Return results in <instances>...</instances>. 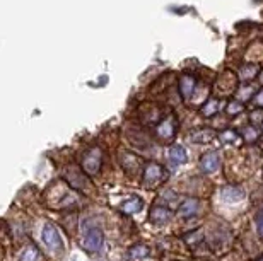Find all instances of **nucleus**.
Instances as JSON below:
<instances>
[{
	"label": "nucleus",
	"mask_w": 263,
	"mask_h": 261,
	"mask_svg": "<svg viewBox=\"0 0 263 261\" xmlns=\"http://www.w3.org/2000/svg\"><path fill=\"white\" fill-rule=\"evenodd\" d=\"M101 162H103V155H101L99 149H91L84 154L82 157V169L86 171L88 174H96L101 167Z\"/></svg>",
	"instance_id": "1"
},
{
	"label": "nucleus",
	"mask_w": 263,
	"mask_h": 261,
	"mask_svg": "<svg viewBox=\"0 0 263 261\" xmlns=\"http://www.w3.org/2000/svg\"><path fill=\"white\" fill-rule=\"evenodd\" d=\"M164 179H166V173H164V169L159 164H151L145 167L144 185L147 186V188H156V186H159Z\"/></svg>",
	"instance_id": "2"
},
{
	"label": "nucleus",
	"mask_w": 263,
	"mask_h": 261,
	"mask_svg": "<svg viewBox=\"0 0 263 261\" xmlns=\"http://www.w3.org/2000/svg\"><path fill=\"white\" fill-rule=\"evenodd\" d=\"M43 241H45L46 246L50 249H53V251H60V249L64 248L60 234H58L57 227H55L53 224L45 225V229H43Z\"/></svg>",
	"instance_id": "3"
},
{
	"label": "nucleus",
	"mask_w": 263,
	"mask_h": 261,
	"mask_svg": "<svg viewBox=\"0 0 263 261\" xmlns=\"http://www.w3.org/2000/svg\"><path fill=\"white\" fill-rule=\"evenodd\" d=\"M103 232L99 229H91L88 234H86V239H84V248L86 251L89 253H96L97 249L103 246Z\"/></svg>",
	"instance_id": "4"
},
{
	"label": "nucleus",
	"mask_w": 263,
	"mask_h": 261,
	"mask_svg": "<svg viewBox=\"0 0 263 261\" xmlns=\"http://www.w3.org/2000/svg\"><path fill=\"white\" fill-rule=\"evenodd\" d=\"M171 217H173L171 210L166 208V206H154V208L151 210V213H149V220L156 225L164 224V222H168Z\"/></svg>",
	"instance_id": "5"
},
{
	"label": "nucleus",
	"mask_w": 263,
	"mask_h": 261,
	"mask_svg": "<svg viewBox=\"0 0 263 261\" xmlns=\"http://www.w3.org/2000/svg\"><path fill=\"white\" fill-rule=\"evenodd\" d=\"M219 154L217 152H209V154H205L202 157V161H200V166H202V171L203 173H214L215 169L219 167Z\"/></svg>",
	"instance_id": "6"
},
{
	"label": "nucleus",
	"mask_w": 263,
	"mask_h": 261,
	"mask_svg": "<svg viewBox=\"0 0 263 261\" xmlns=\"http://www.w3.org/2000/svg\"><path fill=\"white\" fill-rule=\"evenodd\" d=\"M200 201L197 198H186L181 205H179V215L181 217H193L198 213Z\"/></svg>",
	"instance_id": "7"
},
{
	"label": "nucleus",
	"mask_w": 263,
	"mask_h": 261,
	"mask_svg": "<svg viewBox=\"0 0 263 261\" xmlns=\"http://www.w3.org/2000/svg\"><path fill=\"white\" fill-rule=\"evenodd\" d=\"M170 159L175 164H183L186 162V150L181 145H173L170 150Z\"/></svg>",
	"instance_id": "8"
},
{
	"label": "nucleus",
	"mask_w": 263,
	"mask_h": 261,
	"mask_svg": "<svg viewBox=\"0 0 263 261\" xmlns=\"http://www.w3.org/2000/svg\"><path fill=\"white\" fill-rule=\"evenodd\" d=\"M214 137H215V133L212 130H198V131H195L190 138L197 143H207V142H210Z\"/></svg>",
	"instance_id": "9"
},
{
	"label": "nucleus",
	"mask_w": 263,
	"mask_h": 261,
	"mask_svg": "<svg viewBox=\"0 0 263 261\" xmlns=\"http://www.w3.org/2000/svg\"><path fill=\"white\" fill-rule=\"evenodd\" d=\"M142 208V200L140 198H132V200H128V201H125L123 206H121V210H123V213H135V212H139V210Z\"/></svg>",
	"instance_id": "10"
},
{
	"label": "nucleus",
	"mask_w": 263,
	"mask_h": 261,
	"mask_svg": "<svg viewBox=\"0 0 263 261\" xmlns=\"http://www.w3.org/2000/svg\"><path fill=\"white\" fill-rule=\"evenodd\" d=\"M151 255V249H149L145 244H135V246L130 248V256L135 260H142V258H147V256Z\"/></svg>",
	"instance_id": "11"
},
{
	"label": "nucleus",
	"mask_w": 263,
	"mask_h": 261,
	"mask_svg": "<svg viewBox=\"0 0 263 261\" xmlns=\"http://www.w3.org/2000/svg\"><path fill=\"white\" fill-rule=\"evenodd\" d=\"M203 234H202V231H193V232H188L186 236L183 237V241L186 243V246L188 248H195L197 244H200L203 241Z\"/></svg>",
	"instance_id": "12"
},
{
	"label": "nucleus",
	"mask_w": 263,
	"mask_h": 261,
	"mask_svg": "<svg viewBox=\"0 0 263 261\" xmlns=\"http://www.w3.org/2000/svg\"><path fill=\"white\" fill-rule=\"evenodd\" d=\"M38 258H40V251L36 246H27L21 255V261H38Z\"/></svg>",
	"instance_id": "13"
},
{
	"label": "nucleus",
	"mask_w": 263,
	"mask_h": 261,
	"mask_svg": "<svg viewBox=\"0 0 263 261\" xmlns=\"http://www.w3.org/2000/svg\"><path fill=\"white\" fill-rule=\"evenodd\" d=\"M158 133L161 138H170L175 135V128H173V123L171 122H164L161 127L158 128Z\"/></svg>",
	"instance_id": "14"
},
{
	"label": "nucleus",
	"mask_w": 263,
	"mask_h": 261,
	"mask_svg": "<svg viewBox=\"0 0 263 261\" xmlns=\"http://www.w3.org/2000/svg\"><path fill=\"white\" fill-rule=\"evenodd\" d=\"M217 110H219V103H217V101H210V103L207 104L205 108H203V115L212 116Z\"/></svg>",
	"instance_id": "15"
},
{
	"label": "nucleus",
	"mask_w": 263,
	"mask_h": 261,
	"mask_svg": "<svg viewBox=\"0 0 263 261\" xmlns=\"http://www.w3.org/2000/svg\"><path fill=\"white\" fill-rule=\"evenodd\" d=\"M221 138L224 140V142H229V140H233V138H236V133L234 131H224V133L221 135Z\"/></svg>",
	"instance_id": "16"
},
{
	"label": "nucleus",
	"mask_w": 263,
	"mask_h": 261,
	"mask_svg": "<svg viewBox=\"0 0 263 261\" xmlns=\"http://www.w3.org/2000/svg\"><path fill=\"white\" fill-rule=\"evenodd\" d=\"M257 224H258V231H260V234H263V210H262L260 213H258Z\"/></svg>",
	"instance_id": "17"
},
{
	"label": "nucleus",
	"mask_w": 263,
	"mask_h": 261,
	"mask_svg": "<svg viewBox=\"0 0 263 261\" xmlns=\"http://www.w3.org/2000/svg\"><path fill=\"white\" fill-rule=\"evenodd\" d=\"M245 137H246V140H255L257 138V131H253L251 128H248V133H245Z\"/></svg>",
	"instance_id": "18"
},
{
	"label": "nucleus",
	"mask_w": 263,
	"mask_h": 261,
	"mask_svg": "<svg viewBox=\"0 0 263 261\" xmlns=\"http://www.w3.org/2000/svg\"><path fill=\"white\" fill-rule=\"evenodd\" d=\"M241 110H243V108L239 106V104H234V106H233V104H231V106L227 108V111L233 113V115H234V113H238V111H241Z\"/></svg>",
	"instance_id": "19"
},
{
	"label": "nucleus",
	"mask_w": 263,
	"mask_h": 261,
	"mask_svg": "<svg viewBox=\"0 0 263 261\" xmlns=\"http://www.w3.org/2000/svg\"><path fill=\"white\" fill-rule=\"evenodd\" d=\"M257 103H258V104H262V106H263V91L257 96Z\"/></svg>",
	"instance_id": "20"
},
{
	"label": "nucleus",
	"mask_w": 263,
	"mask_h": 261,
	"mask_svg": "<svg viewBox=\"0 0 263 261\" xmlns=\"http://www.w3.org/2000/svg\"><path fill=\"white\" fill-rule=\"evenodd\" d=\"M260 261H263V260H260Z\"/></svg>",
	"instance_id": "21"
}]
</instances>
